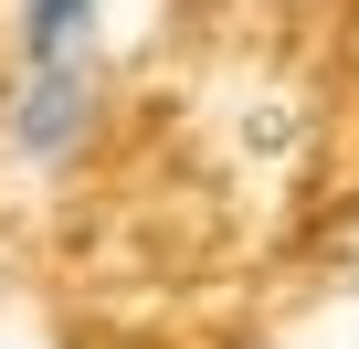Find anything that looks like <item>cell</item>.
<instances>
[{"label": "cell", "mask_w": 359, "mask_h": 349, "mask_svg": "<svg viewBox=\"0 0 359 349\" xmlns=\"http://www.w3.org/2000/svg\"><path fill=\"white\" fill-rule=\"evenodd\" d=\"M106 117V53L74 64H11V106H0V148L22 169H64Z\"/></svg>", "instance_id": "6da1fadb"}, {"label": "cell", "mask_w": 359, "mask_h": 349, "mask_svg": "<svg viewBox=\"0 0 359 349\" xmlns=\"http://www.w3.org/2000/svg\"><path fill=\"white\" fill-rule=\"evenodd\" d=\"M106 53V0H11V64Z\"/></svg>", "instance_id": "7a4b0ae2"}]
</instances>
